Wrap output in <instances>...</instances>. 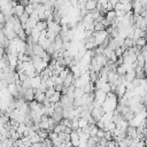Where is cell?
<instances>
[{
	"instance_id": "6da1fadb",
	"label": "cell",
	"mask_w": 147,
	"mask_h": 147,
	"mask_svg": "<svg viewBox=\"0 0 147 147\" xmlns=\"http://www.w3.org/2000/svg\"><path fill=\"white\" fill-rule=\"evenodd\" d=\"M109 37V33L108 31L106 30H102V31H94V40H95V44L96 46H100L105 42V40Z\"/></svg>"
},
{
	"instance_id": "7a4b0ae2",
	"label": "cell",
	"mask_w": 147,
	"mask_h": 147,
	"mask_svg": "<svg viewBox=\"0 0 147 147\" xmlns=\"http://www.w3.org/2000/svg\"><path fill=\"white\" fill-rule=\"evenodd\" d=\"M106 99H107V93H105L102 90H96L95 91V93H94V100L96 102H99L102 106L105 103Z\"/></svg>"
},
{
	"instance_id": "3957f363",
	"label": "cell",
	"mask_w": 147,
	"mask_h": 147,
	"mask_svg": "<svg viewBox=\"0 0 147 147\" xmlns=\"http://www.w3.org/2000/svg\"><path fill=\"white\" fill-rule=\"evenodd\" d=\"M41 83H42V78H41L40 75H37V76H34V77H31V87H32V88L38 90L39 86L41 85Z\"/></svg>"
},
{
	"instance_id": "277c9868",
	"label": "cell",
	"mask_w": 147,
	"mask_h": 147,
	"mask_svg": "<svg viewBox=\"0 0 147 147\" xmlns=\"http://www.w3.org/2000/svg\"><path fill=\"white\" fill-rule=\"evenodd\" d=\"M13 15H16V16H21V15H23L24 13H25V6H23L22 3H18L16 7H14L13 8Z\"/></svg>"
},
{
	"instance_id": "5b68a950",
	"label": "cell",
	"mask_w": 147,
	"mask_h": 147,
	"mask_svg": "<svg viewBox=\"0 0 147 147\" xmlns=\"http://www.w3.org/2000/svg\"><path fill=\"white\" fill-rule=\"evenodd\" d=\"M85 8L88 10V11H93L98 8V1L95 0H87L86 5H85Z\"/></svg>"
},
{
	"instance_id": "8992f818",
	"label": "cell",
	"mask_w": 147,
	"mask_h": 147,
	"mask_svg": "<svg viewBox=\"0 0 147 147\" xmlns=\"http://www.w3.org/2000/svg\"><path fill=\"white\" fill-rule=\"evenodd\" d=\"M46 94L42 93V92H39V91H36V94H34V100L39 103H44V101L46 100Z\"/></svg>"
},
{
	"instance_id": "52a82bcc",
	"label": "cell",
	"mask_w": 147,
	"mask_h": 147,
	"mask_svg": "<svg viewBox=\"0 0 147 147\" xmlns=\"http://www.w3.org/2000/svg\"><path fill=\"white\" fill-rule=\"evenodd\" d=\"M30 37L32 38V40H33L34 42H38V41H39V38H40V31H39L37 28H33V29H32V32H31V34H30Z\"/></svg>"
},
{
	"instance_id": "ba28073f",
	"label": "cell",
	"mask_w": 147,
	"mask_h": 147,
	"mask_svg": "<svg viewBox=\"0 0 147 147\" xmlns=\"http://www.w3.org/2000/svg\"><path fill=\"white\" fill-rule=\"evenodd\" d=\"M39 31H42V30H45V29H47L48 28V23H47V21H39L38 23H37V26H36Z\"/></svg>"
},
{
	"instance_id": "9c48e42d",
	"label": "cell",
	"mask_w": 147,
	"mask_h": 147,
	"mask_svg": "<svg viewBox=\"0 0 147 147\" xmlns=\"http://www.w3.org/2000/svg\"><path fill=\"white\" fill-rule=\"evenodd\" d=\"M88 125H90V122H88L87 118H85V117H80L79 118V127L80 129H84V127H86Z\"/></svg>"
},
{
	"instance_id": "30bf717a",
	"label": "cell",
	"mask_w": 147,
	"mask_h": 147,
	"mask_svg": "<svg viewBox=\"0 0 147 147\" xmlns=\"http://www.w3.org/2000/svg\"><path fill=\"white\" fill-rule=\"evenodd\" d=\"M29 18H30V15H29L28 13H24L23 15H21V16H20V21L22 22V24H23V25H24L25 23H28Z\"/></svg>"
},
{
	"instance_id": "8fae6325",
	"label": "cell",
	"mask_w": 147,
	"mask_h": 147,
	"mask_svg": "<svg viewBox=\"0 0 147 147\" xmlns=\"http://www.w3.org/2000/svg\"><path fill=\"white\" fill-rule=\"evenodd\" d=\"M34 10H36V9H34V6H33V3H30V5L25 6V13H28L29 15H31V14H32Z\"/></svg>"
},
{
	"instance_id": "7c38bea8",
	"label": "cell",
	"mask_w": 147,
	"mask_h": 147,
	"mask_svg": "<svg viewBox=\"0 0 147 147\" xmlns=\"http://www.w3.org/2000/svg\"><path fill=\"white\" fill-rule=\"evenodd\" d=\"M55 92H56V91H55V88H54V87H51V88H48V90L46 91V93H45V94H46V96L49 99V98H52V96L54 95V93H55Z\"/></svg>"
},
{
	"instance_id": "4fadbf2b",
	"label": "cell",
	"mask_w": 147,
	"mask_h": 147,
	"mask_svg": "<svg viewBox=\"0 0 147 147\" xmlns=\"http://www.w3.org/2000/svg\"><path fill=\"white\" fill-rule=\"evenodd\" d=\"M105 25L102 24V22H99V23H95V31H102V30H105Z\"/></svg>"
},
{
	"instance_id": "5bb4252c",
	"label": "cell",
	"mask_w": 147,
	"mask_h": 147,
	"mask_svg": "<svg viewBox=\"0 0 147 147\" xmlns=\"http://www.w3.org/2000/svg\"><path fill=\"white\" fill-rule=\"evenodd\" d=\"M54 88L56 92H62V88H63V84H55L54 85Z\"/></svg>"
},
{
	"instance_id": "9a60e30c",
	"label": "cell",
	"mask_w": 147,
	"mask_h": 147,
	"mask_svg": "<svg viewBox=\"0 0 147 147\" xmlns=\"http://www.w3.org/2000/svg\"><path fill=\"white\" fill-rule=\"evenodd\" d=\"M31 147H42V142H36V144H32Z\"/></svg>"
},
{
	"instance_id": "2e32d148",
	"label": "cell",
	"mask_w": 147,
	"mask_h": 147,
	"mask_svg": "<svg viewBox=\"0 0 147 147\" xmlns=\"http://www.w3.org/2000/svg\"><path fill=\"white\" fill-rule=\"evenodd\" d=\"M40 1H41V0H31V3L36 5V3H40Z\"/></svg>"
},
{
	"instance_id": "e0dca14e",
	"label": "cell",
	"mask_w": 147,
	"mask_h": 147,
	"mask_svg": "<svg viewBox=\"0 0 147 147\" xmlns=\"http://www.w3.org/2000/svg\"><path fill=\"white\" fill-rule=\"evenodd\" d=\"M49 1H51V2H52V3H53V5H55V3H56V2H57V0H49Z\"/></svg>"
},
{
	"instance_id": "ac0fdd59",
	"label": "cell",
	"mask_w": 147,
	"mask_h": 147,
	"mask_svg": "<svg viewBox=\"0 0 147 147\" xmlns=\"http://www.w3.org/2000/svg\"><path fill=\"white\" fill-rule=\"evenodd\" d=\"M99 147H108V146H99Z\"/></svg>"
},
{
	"instance_id": "d6986e66",
	"label": "cell",
	"mask_w": 147,
	"mask_h": 147,
	"mask_svg": "<svg viewBox=\"0 0 147 147\" xmlns=\"http://www.w3.org/2000/svg\"><path fill=\"white\" fill-rule=\"evenodd\" d=\"M95 1H99V0H95Z\"/></svg>"
}]
</instances>
